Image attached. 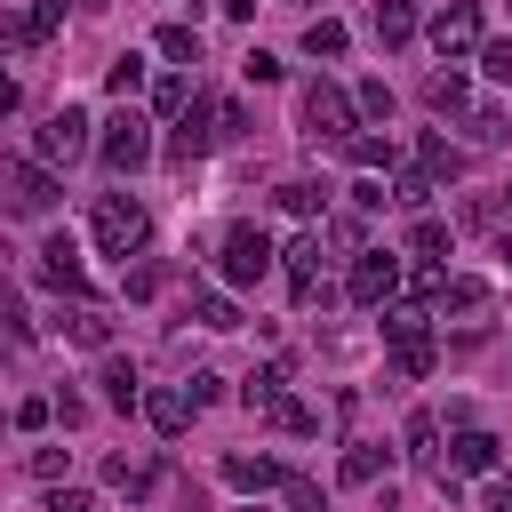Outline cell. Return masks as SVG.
<instances>
[{"label":"cell","mask_w":512,"mask_h":512,"mask_svg":"<svg viewBox=\"0 0 512 512\" xmlns=\"http://www.w3.org/2000/svg\"><path fill=\"white\" fill-rule=\"evenodd\" d=\"M88 232H96V248H104V256H120V264H128V256L152 240V216H144V200H136V192H104V200H96V216H88Z\"/></svg>","instance_id":"obj_1"},{"label":"cell","mask_w":512,"mask_h":512,"mask_svg":"<svg viewBox=\"0 0 512 512\" xmlns=\"http://www.w3.org/2000/svg\"><path fill=\"white\" fill-rule=\"evenodd\" d=\"M296 120H304V136H312V144H352V120H360V104H352L336 80H304V96H296Z\"/></svg>","instance_id":"obj_2"},{"label":"cell","mask_w":512,"mask_h":512,"mask_svg":"<svg viewBox=\"0 0 512 512\" xmlns=\"http://www.w3.org/2000/svg\"><path fill=\"white\" fill-rule=\"evenodd\" d=\"M400 272H408V264H400L392 248H360L352 272H344V296H352L360 312H384V304L400 296Z\"/></svg>","instance_id":"obj_3"},{"label":"cell","mask_w":512,"mask_h":512,"mask_svg":"<svg viewBox=\"0 0 512 512\" xmlns=\"http://www.w3.org/2000/svg\"><path fill=\"white\" fill-rule=\"evenodd\" d=\"M96 152H104V168H112V176H136V168L152 160V120L120 104V112L104 120V136H96Z\"/></svg>","instance_id":"obj_4"},{"label":"cell","mask_w":512,"mask_h":512,"mask_svg":"<svg viewBox=\"0 0 512 512\" xmlns=\"http://www.w3.org/2000/svg\"><path fill=\"white\" fill-rule=\"evenodd\" d=\"M216 272H224V288H256V280L272 272V240H264L256 224H232L224 248H216Z\"/></svg>","instance_id":"obj_5"},{"label":"cell","mask_w":512,"mask_h":512,"mask_svg":"<svg viewBox=\"0 0 512 512\" xmlns=\"http://www.w3.org/2000/svg\"><path fill=\"white\" fill-rule=\"evenodd\" d=\"M88 144H96V136H88V112H72V104L48 112V120L32 128V160H48V168H72Z\"/></svg>","instance_id":"obj_6"},{"label":"cell","mask_w":512,"mask_h":512,"mask_svg":"<svg viewBox=\"0 0 512 512\" xmlns=\"http://www.w3.org/2000/svg\"><path fill=\"white\" fill-rule=\"evenodd\" d=\"M424 32H432L440 64H464V56H480V0H440V16H432Z\"/></svg>","instance_id":"obj_7"},{"label":"cell","mask_w":512,"mask_h":512,"mask_svg":"<svg viewBox=\"0 0 512 512\" xmlns=\"http://www.w3.org/2000/svg\"><path fill=\"white\" fill-rule=\"evenodd\" d=\"M56 192H64V184H56L48 160H8V208H16V216H48Z\"/></svg>","instance_id":"obj_8"},{"label":"cell","mask_w":512,"mask_h":512,"mask_svg":"<svg viewBox=\"0 0 512 512\" xmlns=\"http://www.w3.org/2000/svg\"><path fill=\"white\" fill-rule=\"evenodd\" d=\"M32 280H40V288H56V296H88V264H80V248H72L64 232H56V240H40Z\"/></svg>","instance_id":"obj_9"},{"label":"cell","mask_w":512,"mask_h":512,"mask_svg":"<svg viewBox=\"0 0 512 512\" xmlns=\"http://www.w3.org/2000/svg\"><path fill=\"white\" fill-rule=\"evenodd\" d=\"M432 312H440V320H456V328H480V320L496 312V288H488V280H456V272H448V288L432 296Z\"/></svg>","instance_id":"obj_10"},{"label":"cell","mask_w":512,"mask_h":512,"mask_svg":"<svg viewBox=\"0 0 512 512\" xmlns=\"http://www.w3.org/2000/svg\"><path fill=\"white\" fill-rule=\"evenodd\" d=\"M208 152H216V104H192V112L168 128V160L192 168V160H208Z\"/></svg>","instance_id":"obj_11"},{"label":"cell","mask_w":512,"mask_h":512,"mask_svg":"<svg viewBox=\"0 0 512 512\" xmlns=\"http://www.w3.org/2000/svg\"><path fill=\"white\" fill-rule=\"evenodd\" d=\"M192 416H200V400H192V384H152V392H144V424H152L160 440H176V432H184Z\"/></svg>","instance_id":"obj_12"},{"label":"cell","mask_w":512,"mask_h":512,"mask_svg":"<svg viewBox=\"0 0 512 512\" xmlns=\"http://www.w3.org/2000/svg\"><path fill=\"white\" fill-rule=\"evenodd\" d=\"M440 472H456V480H480V472H496V432H480V424H456V440H448Z\"/></svg>","instance_id":"obj_13"},{"label":"cell","mask_w":512,"mask_h":512,"mask_svg":"<svg viewBox=\"0 0 512 512\" xmlns=\"http://www.w3.org/2000/svg\"><path fill=\"white\" fill-rule=\"evenodd\" d=\"M56 336H64V344H80V352H112V320H104L88 296H80L72 312H56Z\"/></svg>","instance_id":"obj_14"},{"label":"cell","mask_w":512,"mask_h":512,"mask_svg":"<svg viewBox=\"0 0 512 512\" xmlns=\"http://www.w3.org/2000/svg\"><path fill=\"white\" fill-rule=\"evenodd\" d=\"M64 32V0H32L8 16V48H32V40H56Z\"/></svg>","instance_id":"obj_15"},{"label":"cell","mask_w":512,"mask_h":512,"mask_svg":"<svg viewBox=\"0 0 512 512\" xmlns=\"http://www.w3.org/2000/svg\"><path fill=\"white\" fill-rule=\"evenodd\" d=\"M224 480H232L240 496H264V488H280L288 472H280L272 456H248V448H232V456H224Z\"/></svg>","instance_id":"obj_16"},{"label":"cell","mask_w":512,"mask_h":512,"mask_svg":"<svg viewBox=\"0 0 512 512\" xmlns=\"http://www.w3.org/2000/svg\"><path fill=\"white\" fill-rule=\"evenodd\" d=\"M96 384H104V408H144V384H136V368L120 360V352H104V368H96Z\"/></svg>","instance_id":"obj_17"},{"label":"cell","mask_w":512,"mask_h":512,"mask_svg":"<svg viewBox=\"0 0 512 512\" xmlns=\"http://www.w3.org/2000/svg\"><path fill=\"white\" fill-rule=\"evenodd\" d=\"M416 168H424L432 184H448V176H464V152H456L448 136H416Z\"/></svg>","instance_id":"obj_18"},{"label":"cell","mask_w":512,"mask_h":512,"mask_svg":"<svg viewBox=\"0 0 512 512\" xmlns=\"http://www.w3.org/2000/svg\"><path fill=\"white\" fill-rule=\"evenodd\" d=\"M416 336H432V312L392 296V304H384V344H416Z\"/></svg>","instance_id":"obj_19"},{"label":"cell","mask_w":512,"mask_h":512,"mask_svg":"<svg viewBox=\"0 0 512 512\" xmlns=\"http://www.w3.org/2000/svg\"><path fill=\"white\" fill-rule=\"evenodd\" d=\"M368 24H376V40H384V48H400V40H416V0H376V16H368Z\"/></svg>","instance_id":"obj_20"},{"label":"cell","mask_w":512,"mask_h":512,"mask_svg":"<svg viewBox=\"0 0 512 512\" xmlns=\"http://www.w3.org/2000/svg\"><path fill=\"white\" fill-rule=\"evenodd\" d=\"M192 104H200V96H192L184 72H160V80H152V112H160V120H184Z\"/></svg>","instance_id":"obj_21"},{"label":"cell","mask_w":512,"mask_h":512,"mask_svg":"<svg viewBox=\"0 0 512 512\" xmlns=\"http://www.w3.org/2000/svg\"><path fill=\"white\" fill-rule=\"evenodd\" d=\"M280 264H288V288H304V280H320V232H296V240L280 248Z\"/></svg>","instance_id":"obj_22"},{"label":"cell","mask_w":512,"mask_h":512,"mask_svg":"<svg viewBox=\"0 0 512 512\" xmlns=\"http://www.w3.org/2000/svg\"><path fill=\"white\" fill-rule=\"evenodd\" d=\"M192 320H200V328H216V336H224V328H240V304H232V296H224V288H192Z\"/></svg>","instance_id":"obj_23"},{"label":"cell","mask_w":512,"mask_h":512,"mask_svg":"<svg viewBox=\"0 0 512 512\" xmlns=\"http://www.w3.org/2000/svg\"><path fill=\"white\" fill-rule=\"evenodd\" d=\"M264 416H272V424H280L288 440H304V432H320V408H312V400H296V392H280V400H272Z\"/></svg>","instance_id":"obj_24"},{"label":"cell","mask_w":512,"mask_h":512,"mask_svg":"<svg viewBox=\"0 0 512 512\" xmlns=\"http://www.w3.org/2000/svg\"><path fill=\"white\" fill-rule=\"evenodd\" d=\"M336 472H344V488H376V472H384V448H376V440H352Z\"/></svg>","instance_id":"obj_25"},{"label":"cell","mask_w":512,"mask_h":512,"mask_svg":"<svg viewBox=\"0 0 512 512\" xmlns=\"http://www.w3.org/2000/svg\"><path fill=\"white\" fill-rule=\"evenodd\" d=\"M152 48H160L176 72H184V64H200V32H192V24H160V32H152Z\"/></svg>","instance_id":"obj_26"},{"label":"cell","mask_w":512,"mask_h":512,"mask_svg":"<svg viewBox=\"0 0 512 512\" xmlns=\"http://www.w3.org/2000/svg\"><path fill=\"white\" fill-rule=\"evenodd\" d=\"M424 104H432V112H472V104H464V72H456V64H440V72L424 80Z\"/></svg>","instance_id":"obj_27"},{"label":"cell","mask_w":512,"mask_h":512,"mask_svg":"<svg viewBox=\"0 0 512 512\" xmlns=\"http://www.w3.org/2000/svg\"><path fill=\"white\" fill-rule=\"evenodd\" d=\"M280 208H288V216H328V184L288 176V184H280Z\"/></svg>","instance_id":"obj_28"},{"label":"cell","mask_w":512,"mask_h":512,"mask_svg":"<svg viewBox=\"0 0 512 512\" xmlns=\"http://www.w3.org/2000/svg\"><path fill=\"white\" fill-rule=\"evenodd\" d=\"M408 456L440 472V416H432V408H416V416H408Z\"/></svg>","instance_id":"obj_29"},{"label":"cell","mask_w":512,"mask_h":512,"mask_svg":"<svg viewBox=\"0 0 512 512\" xmlns=\"http://www.w3.org/2000/svg\"><path fill=\"white\" fill-rule=\"evenodd\" d=\"M344 48H352V32H344L336 16H312V24H304V56H344Z\"/></svg>","instance_id":"obj_30"},{"label":"cell","mask_w":512,"mask_h":512,"mask_svg":"<svg viewBox=\"0 0 512 512\" xmlns=\"http://www.w3.org/2000/svg\"><path fill=\"white\" fill-rule=\"evenodd\" d=\"M280 512H328V488L304 480V472H288V480H280Z\"/></svg>","instance_id":"obj_31"},{"label":"cell","mask_w":512,"mask_h":512,"mask_svg":"<svg viewBox=\"0 0 512 512\" xmlns=\"http://www.w3.org/2000/svg\"><path fill=\"white\" fill-rule=\"evenodd\" d=\"M464 128H472V144H504V136H512L504 104H472V112H464Z\"/></svg>","instance_id":"obj_32"},{"label":"cell","mask_w":512,"mask_h":512,"mask_svg":"<svg viewBox=\"0 0 512 512\" xmlns=\"http://www.w3.org/2000/svg\"><path fill=\"white\" fill-rule=\"evenodd\" d=\"M432 360H440V352H432V336H416V344H392V376H408V384H416V376H432Z\"/></svg>","instance_id":"obj_33"},{"label":"cell","mask_w":512,"mask_h":512,"mask_svg":"<svg viewBox=\"0 0 512 512\" xmlns=\"http://www.w3.org/2000/svg\"><path fill=\"white\" fill-rule=\"evenodd\" d=\"M280 392H288V368H256V376L240 384V400H248V408H272Z\"/></svg>","instance_id":"obj_34"},{"label":"cell","mask_w":512,"mask_h":512,"mask_svg":"<svg viewBox=\"0 0 512 512\" xmlns=\"http://www.w3.org/2000/svg\"><path fill=\"white\" fill-rule=\"evenodd\" d=\"M104 88H112V96L128 104V96L144 88V56H112V72H104Z\"/></svg>","instance_id":"obj_35"},{"label":"cell","mask_w":512,"mask_h":512,"mask_svg":"<svg viewBox=\"0 0 512 512\" xmlns=\"http://www.w3.org/2000/svg\"><path fill=\"white\" fill-rule=\"evenodd\" d=\"M352 104H360V120H392V88H384V80H360Z\"/></svg>","instance_id":"obj_36"},{"label":"cell","mask_w":512,"mask_h":512,"mask_svg":"<svg viewBox=\"0 0 512 512\" xmlns=\"http://www.w3.org/2000/svg\"><path fill=\"white\" fill-rule=\"evenodd\" d=\"M344 152H352V168H368V176H376V168H392V144H384V136H352Z\"/></svg>","instance_id":"obj_37"},{"label":"cell","mask_w":512,"mask_h":512,"mask_svg":"<svg viewBox=\"0 0 512 512\" xmlns=\"http://www.w3.org/2000/svg\"><path fill=\"white\" fill-rule=\"evenodd\" d=\"M392 200H400V208H424V200H432V176H424V168H400V176H392Z\"/></svg>","instance_id":"obj_38"},{"label":"cell","mask_w":512,"mask_h":512,"mask_svg":"<svg viewBox=\"0 0 512 512\" xmlns=\"http://www.w3.org/2000/svg\"><path fill=\"white\" fill-rule=\"evenodd\" d=\"M328 248H344V256H360V248H368V232H360V216H328Z\"/></svg>","instance_id":"obj_39"},{"label":"cell","mask_w":512,"mask_h":512,"mask_svg":"<svg viewBox=\"0 0 512 512\" xmlns=\"http://www.w3.org/2000/svg\"><path fill=\"white\" fill-rule=\"evenodd\" d=\"M480 72L512 88V40H480Z\"/></svg>","instance_id":"obj_40"},{"label":"cell","mask_w":512,"mask_h":512,"mask_svg":"<svg viewBox=\"0 0 512 512\" xmlns=\"http://www.w3.org/2000/svg\"><path fill=\"white\" fill-rule=\"evenodd\" d=\"M240 72H248L256 88H272V80H280V56H264V48H248V56H240Z\"/></svg>","instance_id":"obj_41"},{"label":"cell","mask_w":512,"mask_h":512,"mask_svg":"<svg viewBox=\"0 0 512 512\" xmlns=\"http://www.w3.org/2000/svg\"><path fill=\"white\" fill-rule=\"evenodd\" d=\"M248 136V112L240 104H216V144H240Z\"/></svg>","instance_id":"obj_42"},{"label":"cell","mask_w":512,"mask_h":512,"mask_svg":"<svg viewBox=\"0 0 512 512\" xmlns=\"http://www.w3.org/2000/svg\"><path fill=\"white\" fill-rule=\"evenodd\" d=\"M48 512H96V496H88V488H64V480H56V488H48Z\"/></svg>","instance_id":"obj_43"},{"label":"cell","mask_w":512,"mask_h":512,"mask_svg":"<svg viewBox=\"0 0 512 512\" xmlns=\"http://www.w3.org/2000/svg\"><path fill=\"white\" fill-rule=\"evenodd\" d=\"M384 200H392V192H384V184H376V176H368V168H360V184H352V208H360V216H368V208H384Z\"/></svg>","instance_id":"obj_44"},{"label":"cell","mask_w":512,"mask_h":512,"mask_svg":"<svg viewBox=\"0 0 512 512\" xmlns=\"http://www.w3.org/2000/svg\"><path fill=\"white\" fill-rule=\"evenodd\" d=\"M408 240L432 256V248H448V224H440V216H416V232H408Z\"/></svg>","instance_id":"obj_45"},{"label":"cell","mask_w":512,"mask_h":512,"mask_svg":"<svg viewBox=\"0 0 512 512\" xmlns=\"http://www.w3.org/2000/svg\"><path fill=\"white\" fill-rule=\"evenodd\" d=\"M120 288H128V296H160V264H136V272H120Z\"/></svg>","instance_id":"obj_46"},{"label":"cell","mask_w":512,"mask_h":512,"mask_svg":"<svg viewBox=\"0 0 512 512\" xmlns=\"http://www.w3.org/2000/svg\"><path fill=\"white\" fill-rule=\"evenodd\" d=\"M48 416H56V400H40V392H32V400H16V424H24V432H40Z\"/></svg>","instance_id":"obj_47"},{"label":"cell","mask_w":512,"mask_h":512,"mask_svg":"<svg viewBox=\"0 0 512 512\" xmlns=\"http://www.w3.org/2000/svg\"><path fill=\"white\" fill-rule=\"evenodd\" d=\"M32 480L56 488V480H64V448H32Z\"/></svg>","instance_id":"obj_48"},{"label":"cell","mask_w":512,"mask_h":512,"mask_svg":"<svg viewBox=\"0 0 512 512\" xmlns=\"http://www.w3.org/2000/svg\"><path fill=\"white\" fill-rule=\"evenodd\" d=\"M408 280H416V296H424V304H432V296H440V288H448V272H440V264H416V272H408Z\"/></svg>","instance_id":"obj_49"},{"label":"cell","mask_w":512,"mask_h":512,"mask_svg":"<svg viewBox=\"0 0 512 512\" xmlns=\"http://www.w3.org/2000/svg\"><path fill=\"white\" fill-rule=\"evenodd\" d=\"M192 400H200V408H216V400H224V376H216V368H200V376H192Z\"/></svg>","instance_id":"obj_50"},{"label":"cell","mask_w":512,"mask_h":512,"mask_svg":"<svg viewBox=\"0 0 512 512\" xmlns=\"http://www.w3.org/2000/svg\"><path fill=\"white\" fill-rule=\"evenodd\" d=\"M488 512H512V472H496V480H488Z\"/></svg>","instance_id":"obj_51"},{"label":"cell","mask_w":512,"mask_h":512,"mask_svg":"<svg viewBox=\"0 0 512 512\" xmlns=\"http://www.w3.org/2000/svg\"><path fill=\"white\" fill-rule=\"evenodd\" d=\"M176 512H208V496H200V488H184V496H176Z\"/></svg>","instance_id":"obj_52"},{"label":"cell","mask_w":512,"mask_h":512,"mask_svg":"<svg viewBox=\"0 0 512 512\" xmlns=\"http://www.w3.org/2000/svg\"><path fill=\"white\" fill-rule=\"evenodd\" d=\"M496 256H504V264H512V232H504V240H496Z\"/></svg>","instance_id":"obj_53"},{"label":"cell","mask_w":512,"mask_h":512,"mask_svg":"<svg viewBox=\"0 0 512 512\" xmlns=\"http://www.w3.org/2000/svg\"><path fill=\"white\" fill-rule=\"evenodd\" d=\"M496 192H504V208H512V184H496Z\"/></svg>","instance_id":"obj_54"},{"label":"cell","mask_w":512,"mask_h":512,"mask_svg":"<svg viewBox=\"0 0 512 512\" xmlns=\"http://www.w3.org/2000/svg\"><path fill=\"white\" fill-rule=\"evenodd\" d=\"M240 512H264V504H240Z\"/></svg>","instance_id":"obj_55"}]
</instances>
